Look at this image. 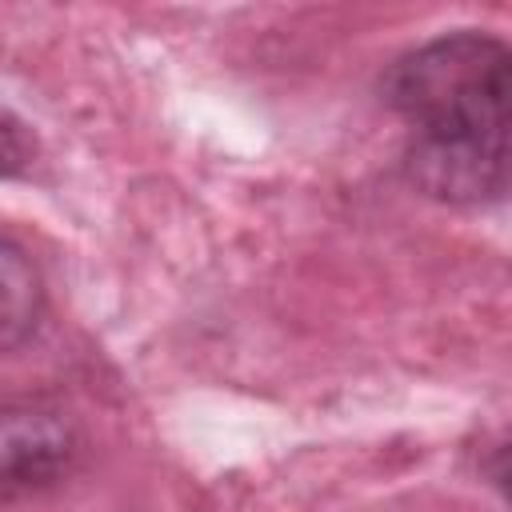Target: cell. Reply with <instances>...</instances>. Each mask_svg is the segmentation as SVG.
Segmentation results:
<instances>
[{"instance_id":"6da1fadb","label":"cell","mask_w":512,"mask_h":512,"mask_svg":"<svg viewBox=\"0 0 512 512\" xmlns=\"http://www.w3.org/2000/svg\"><path fill=\"white\" fill-rule=\"evenodd\" d=\"M504 40L460 28L404 52L384 72V104L404 120V176L440 204H492L508 192Z\"/></svg>"},{"instance_id":"7a4b0ae2","label":"cell","mask_w":512,"mask_h":512,"mask_svg":"<svg viewBox=\"0 0 512 512\" xmlns=\"http://www.w3.org/2000/svg\"><path fill=\"white\" fill-rule=\"evenodd\" d=\"M80 456L76 420L48 396H0V500H28L60 484Z\"/></svg>"},{"instance_id":"3957f363","label":"cell","mask_w":512,"mask_h":512,"mask_svg":"<svg viewBox=\"0 0 512 512\" xmlns=\"http://www.w3.org/2000/svg\"><path fill=\"white\" fill-rule=\"evenodd\" d=\"M44 312V276L32 260V252L0 232V352L20 348Z\"/></svg>"},{"instance_id":"277c9868","label":"cell","mask_w":512,"mask_h":512,"mask_svg":"<svg viewBox=\"0 0 512 512\" xmlns=\"http://www.w3.org/2000/svg\"><path fill=\"white\" fill-rule=\"evenodd\" d=\"M40 156V140L28 120L0 104V176H24Z\"/></svg>"}]
</instances>
